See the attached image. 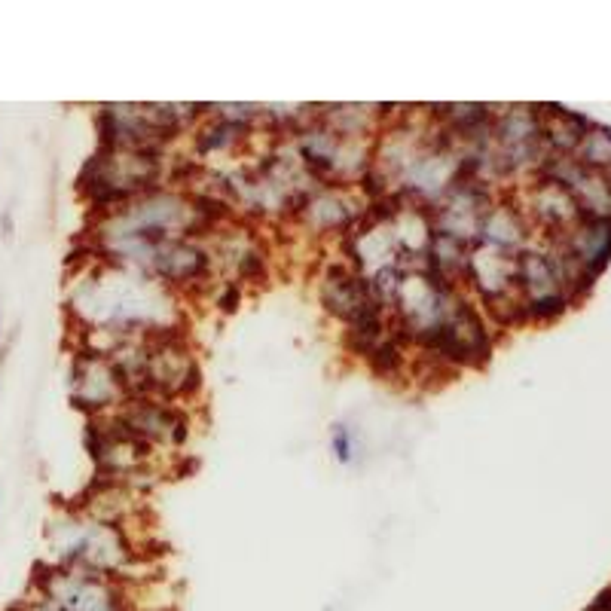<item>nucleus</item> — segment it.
<instances>
[{
	"instance_id": "f03ea898",
	"label": "nucleus",
	"mask_w": 611,
	"mask_h": 611,
	"mask_svg": "<svg viewBox=\"0 0 611 611\" xmlns=\"http://www.w3.org/2000/svg\"><path fill=\"white\" fill-rule=\"evenodd\" d=\"M37 587L43 602L55 611H126L120 587L104 575L52 566L46 575H37Z\"/></svg>"
},
{
	"instance_id": "423d86ee",
	"label": "nucleus",
	"mask_w": 611,
	"mask_h": 611,
	"mask_svg": "<svg viewBox=\"0 0 611 611\" xmlns=\"http://www.w3.org/2000/svg\"><path fill=\"white\" fill-rule=\"evenodd\" d=\"M251 126H242V123H233L220 114H211L208 123L196 132V150L202 156L208 153H224V150H233L236 144H242L248 138Z\"/></svg>"
},
{
	"instance_id": "20e7f679",
	"label": "nucleus",
	"mask_w": 611,
	"mask_h": 611,
	"mask_svg": "<svg viewBox=\"0 0 611 611\" xmlns=\"http://www.w3.org/2000/svg\"><path fill=\"white\" fill-rule=\"evenodd\" d=\"M117 419L141 440H147L150 447L153 443H181L187 437V416L172 407V401L162 398H129L120 410Z\"/></svg>"
},
{
	"instance_id": "7ed1b4c3",
	"label": "nucleus",
	"mask_w": 611,
	"mask_h": 611,
	"mask_svg": "<svg viewBox=\"0 0 611 611\" xmlns=\"http://www.w3.org/2000/svg\"><path fill=\"white\" fill-rule=\"evenodd\" d=\"M129 388L117 370V364L95 355V352H80L74 358L71 367V401L83 410H89L92 416H101L107 410H120L129 401Z\"/></svg>"
},
{
	"instance_id": "6e6552de",
	"label": "nucleus",
	"mask_w": 611,
	"mask_h": 611,
	"mask_svg": "<svg viewBox=\"0 0 611 611\" xmlns=\"http://www.w3.org/2000/svg\"><path fill=\"white\" fill-rule=\"evenodd\" d=\"M239 300H242V294H239L236 282H227V285H224V294H220V300H217V306L224 309V312H236V309H239Z\"/></svg>"
},
{
	"instance_id": "1a4fd4ad",
	"label": "nucleus",
	"mask_w": 611,
	"mask_h": 611,
	"mask_svg": "<svg viewBox=\"0 0 611 611\" xmlns=\"http://www.w3.org/2000/svg\"><path fill=\"white\" fill-rule=\"evenodd\" d=\"M0 324H4V312H0Z\"/></svg>"
},
{
	"instance_id": "39448f33",
	"label": "nucleus",
	"mask_w": 611,
	"mask_h": 611,
	"mask_svg": "<svg viewBox=\"0 0 611 611\" xmlns=\"http://www.w3.org/2000/svg\"><path fill=\"white\" fill-rule=\"evenodd\" d=\"M318 297L321 306L340 321H355L367 309L379 306L370 294V285L364 275L352 263H333L324 269L321 282H318Z\"/></svg>"
},
{
	"instance_id": "0eeeda50",
	"label": "nucleus",
	"mask_w": 611,
	"mask_h": 611,
	"mask_svg": "<svg viewBox=\"0 0 611 611\" xmlns=\"http://www.w3.org/2000/svg\"><path fill=\"white\" fill-rule=\"evenodd\" d=\"M330 453H333V459H337L340 465H352L355 462L358 443H355V434H352L349 425L337 422V425L330 428Z\"/></svg>"
},
{
	"instance_id": "f257e3e1",
	"label": "nucleus",
	"mask_w": 611,
	"mask_h": 611,
	"mask_svg": "<svg viewBox=\"0 0 611 611\" xmlns=\"http://www.w3.org/2000/svg\"><path fill=\"white\" fill-rule=\"evenodd\" d=\"M199 388V367L190 355L184 333L159 330L144 337V395L175 401Z\"/></svg>"
}]
</instances>
